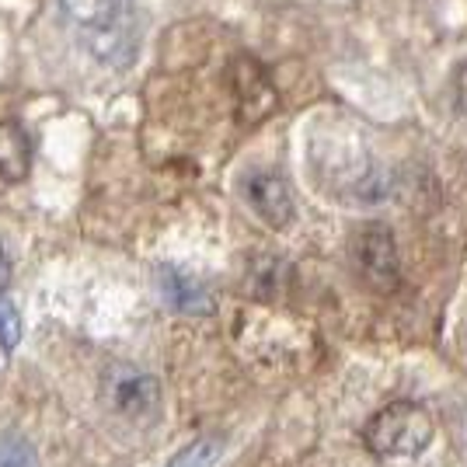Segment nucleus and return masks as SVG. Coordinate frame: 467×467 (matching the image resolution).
Instances as JSON below:
<instances>
[{
	"label": "nucleus",
	"instance_id": "nucleus-13",
	"mask_svg": "<svg viewBox=\"0 0 467 467\" xmlns=\"http://www.w3.org/2000/svg\"><path fill=\"white\" fill-rule=\"evenodd\" d=\"M453 98H457V112L467 119V63L457 70V78H453Z\"/></svg>",
	"mask_w": 467,
	"mask_h": 467
},
{
	"label": "nucleus",
	"instance_id": "nucleus-11",
	"mask_svg": "<svg viewBox=\"0 0 467 467\" xmlns=\"http://www.w3.org/2000/svg\"><path fill=\"white\" fill-rule=\"evenodd\" d=\"M286 265L279 258H258L252 269V286L254 293H273L275 290V273H283Z\"/></svg>",
	"mask_w": 467,
	"mask_h": 467
},
{
	"label": "nucleus",
	"instance_id": "nucleus-7",
	"mask_svg": "<svg viewBox=\"0 0 467 467\" xmlns=\"http://www.w3.org/2000/svg\"><path fill=\"white\" fill-rule=\"evenodd\" d=\"M157 286H161V296L168 307H175L182 314H210L213 311V300L206 286L195 279V275L182 273L175 265H161L157 269Z\"/></svg>",
	"mask_w": 467,
	"mask_h": 467
},
{
	"label": "nucleus",
	"instance_id": "nucleus-8",
	"mask_svg": "<svg viewBox=\"0 0 467 467\" xmlns=\"http://www.w3.org/2000/svg\"><path fill=\"white\" fill-rule=\"evenodd\" d=\"M28 171H32V137L21 122L4 119L0 122V178L25 182Z\"/></svg>",
	"mask_w": 467,
	"mask_h": 467
},
{
	"label": "nucleus",
	"instance_id": "nucleus-3",
	"mask_svg": "<svg viewBox=\"0 0 467 467\" xmlns=\"http://www.w3.org/2000/svg\"><path fill=\"white\" fill-rule=\"evenodd\" d=\"M98 398L101 405L126 419V422H154L157 411H161V384H157L154 373L140 370L133 363H112L101 373V384H98Z\"/></svg>",
	"mask_w": 467,
	"mask_h": 467
},
{
	"label": "nucleus",
	"instance_id": "nucleus-2",
	"mask_svg": "<svg viewBox=\"0 0 467 467\" xmlns=\"http://www.w3.org/2000/svg\"><path fill=\"white\" fill-rule=\"evenodd\" d=\"M363 436H367V447L373 457H380L388 464H411L432 447L436 422L422 405L394 401L373 415L363 429Z\"/></svg>",
	"mask_w": 467,
	"mask_h": 467
},
{
	"label": "nucleus",
	"instance_id": "nucleus-12",
	"mask_svg": "<svg viewBox=\"0 0 467 467\" xmlns=\"http://www.w3.org/2000/svg\"><path fill=\"white\" fill-rule=\"evenodd\" d=\"M21 338V317L18 311L7 304V300H0V346L4 349H15Z\"/></svg>",
	"mask_w": 467,
	"mask_h": 467
},
{
	"label": "nucleus",
	"instance_id": "nucleus-14",
	"mask_svg": "<svg viewBox=\"0 0 467 467\" xmlns=\"http://www.w3.org/2000/svg\"><path fill=\"white\" fill-rule=\"evenodd\" d=\"M7 283H11V258H7L4 244H0V293L7 290Z\"/></svg>",
	"mask_w": 467,
	"mask_h": 467
},
{
	"label": "nucleus",
	"instance_id": "nucleus-9",
	"mask_svg": "<svg viewBox=\"0 0 467 467\" xmlns=\"http://www.w3.org/2000/svg\"><path fill=\"white\" fill-rule=\"evenodd\" d=\"M220 450H223L220 440H195L192 447L182 450L168 467H213L216 457H220Z\"/></svg>",
	"mask_w": 467,
	"mask_h": 467
},
{
	"label": "nucleus",
	"instance_id": "nucleus-5",
	"mask_svg": "<svg viewBox=\"0 0 467 467\" xmlns=\"http://www.w3.org/2000/svg\"><path fill=\"white\" fill-rule=\"evenodd\" d=\"M231 88H234V109L244 126H254L262 119H269L279 105L269 74L248 57H237L231 63Z\"/></svg>",
	"mask_w": 467,
	"mask_h": 467
},
{
	"label": "nucleus",
	"instance_id": "nucleus-6",
	"mask_svg": "<svg viewBox=\"0 0 467 467\" xmlns=\"http://www.w3.org/2000/svg\"><path fill=\"white\" fill-rule=\"evenodd\" d=\"M241 192H244V202L254 210V216L265 220L273 231H286L296 220L293 189L286 185V178L275 175V171H252V175H244Z\"/></svg>",
	"mask_w": 467,
	"mask_h": 467
},
{
	"label": "nucleus",
	"instance_id": "nucleus-1",
	"mask_svg": "<svg viewBox=\"0 0 467 467\" xmlns=\"http://www.w3.org/2000/svg\"><path fill=\"white\" fill-rule=\"evenodd\" d=\"M63 7L105 67L126 70L133 63L140 46L137 0H63Z\"/></svg>",
	"mask_w": 467,
	"mask_h": 467
},
{
	"label": "nucleus",
	"instance_id": "nucleus-10",
	"mask_svg": "<svg viewBox=\"0 0 467 467\" xmlns=\"http://www.w3.org/2000/svg\"><path fill=\"white\" fill-rule=\"evenodd\" d=\"M0 467H36V450L21 436H7L0 440Z\"/></svg>",
	"mask_w": 467,
	"mask_h": 467
},
{
	"label": "nucleus",
	"instance_id": "nucleus-4",
	"mask_svg": "<svg viewBox=\"0 0 467 467\" xmlns=\"http://www.w3.org/2000/svg\"><path fill=\"white\" fill-rule=\"evenodd\" d=\"M352 265L359 279L377 293H390L401 279V254L394 234L384 223H367L352 237Z\"/></svg>",
	"mask_w": 467,
	"mask_h": 467
}]
</instances>
